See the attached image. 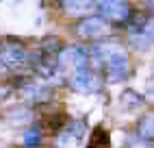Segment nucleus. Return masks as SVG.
Here are the masks:
<instances>
[{
    "instance_id": "1",
    "label": "nucleus",
    "mask_w": 154,
    "mask_h": 148,
    "mask_svg": "<svg viewBox=\"0 0 154 148\" xmlns=\"http://www.w3.org/2000/svg\"><path fill=\"white\" fill-rule=\"evenodd\" d=\"M30 61V52L22 46V41L20 39H13L9 37L7 44L0 46V63L5 66L7 72H17L28 66Z\"/></svg>"
},
{
    "instance_id": "2",
    "label": "nucleus",
    "mask_w": 154,
    "mask_h": 148,
    "mask_svg": "<svg viewBox=\"0 0 154 148\" xmlns=\"http://www.w3.org/2000/svg\"><path fill=\"white\" fill-rule=\"evenodd\" d=\"M96 11L102 15L109 24H128L132 18V7L128 0H96Z\"/></svg>"
},
{
    "instance_id": "3",
    "label": "nucleus",
    "mask_w": 154,
    "mask_h": 148,
    "mask_svg": "<svg viewBox=\"0 0 154 148\" xmlns=\"http://www.w3.org/2000/svg\"><path fill=\"white\" fill-rule=\"evenodd\" d=\"M59 68L61 70H83L89 68V59H91V48L85 46H65L59 52Z\"/></svg>"
},
{
    "instance_id": "4",
    "label": "nucleus",
    "mask_w": 154,
    "mask_h": 148,
    "mask_svg": "<svg viewBox=\"0 0 154 148\" xmlns=\"http://www.w3.org/2000/svg\"><path fill=\"white\" fill-rule=\"evenodd\" d=\"M109 31V22L102 15H87V18H80L76 26H74V33L85 39V41H94V39H100L104 37Z\"/></svg>"
},
{
    "instance_id": "5",
    "label": "nucleus",
    "mask_w": 154,
    "mask_h": 148,
    "mask_svg": "<svg viewBox=\"0 0 154 148\" xmlns=\"http://www.w3.org/2000/svg\"><path fill=\"white\" fill-rule=\"evenodd\" d=\"M102 70H104L106 74V81L109 83H122V81H126L130 76V57H128V52L122 48L119 52H115L104 66H102Z\"/></svg>"
},
{
    "instance_id": "6",
    "label": "nucleus",
    "mask_w": 154,
    "mask_h": 148,
    "mask_svg": "<svg viewBox=\"0 0 154 148\" xmlns=\"http://www.w3.org/2000/svg\"><path fill=\"white\" fill-rule=\"evenodd\" d=\"M67 85L80 94H96L102 87V79L91 68H83V70H76V72L69 74Z\"/></svg>"
},
{
    "instance_id": "7",
    "label": "nucleus",
    "mask_w": 154,
    "mask_h": 148,
    "mask_svg": "<svg viewBox=\"0 0 154 148\" xmlns=\"http://www.w3.org/2000/svg\"><path fill=\"white\" fill-rule=\"evenodd\" d=\"M87 133V122L85 120H69V124L57 135L54 148H74L83 142Z\"/></svg>"
},
{
    "instance_id": "8",
    "label": "nucleus",
    "mask_w": 154,
    "mask_h": 148,
    "mask_svg": "<svg viewBox=\"0 0 154 148\" xmlns=\"http://www.w3.org/2000/svg\"><path fill=\"white\" fill-rule=\"evenodd\" d=\"M59 9L67 18H87L96 9V0H59Z\"/></svg>"
},
{
    "instance_id": "9",
    "label": "nucleus",
    "mask_w": 154,
    "mask_h": 148,
    "mask_svg": "<svg viewBox=\"0 0 154 148\" xmlns=\"http://www.w3.org/2000/svg\"><path fill=\"white\" fill-rule=\"evenodd\" d=\"M22 94H24V100L28 105H46L54 96V92H52L50 85H39V83H30V85H26L22 89Z\"/></svg>"
},
{
    "instance_id": "10",
    "label": "nucleus",
    "mask_w": 154,
    "mask_h": 148,
    "mask_svg": "<svg viewBox=\"0 0 154 148\" xmlns=\"http://www.w3.org/2000/svg\"><path fill=\"white\" fill-rule=\"evenodd\" d=\"M5 120L11 126H24V124H33L35 113L28 105H20V107H13L5 113Z\"/></svg>"
},
{
    "instance_id": "11",
    "label": "nucleus",
    "mask_w": 154,
    "mask_h": 148,
    "mask_svg": "<svg viewBox=\"0 0 154 148\" xmlns=\"http://www.w3.org/2000/svg\"><path fill=\"white\" fill-rule=\"evenodd\" d=\"M44 144V126L42 124H28V129L24 131L22 146L24 148H42Z\"/></svg>"
},
{
    "instance_id": "12",
    "label": "nucleus",
    "mask_w": 154,
    "mask_h": 148,
    "mask_svg": "<svg viewBox=\"0 0 154 148\" xmlns=\"http://www.w3.org/2000/svg\"><path fill=\"white\" fill-rule=\"evenodd\" d=\"M87 148H111V133H109L102 124L94 126L91 133H89Z\"/></svg>"
},
{
    "instance_id": "13",
    "label": "nucleus",
    "mask_w": 154,
    "mask_h": 148,
    "mask_svg": "<svg viewBox=\"0 0 154 148\" xmlns=\"http://www.w3.org/2000/svg\"><path fill=\"white\" fill-rule=\"evenodd\" d=\"M137 135L146 142H154V111L146 113L137 122Z\"/></svg>"
},
{
    "instance_id": "14",
    "label": "nucleus",
    "mask_w": 154,
    "mask_h": 148,
    "mask_svg": "<svg viewBox=\"0 0 154 148\" xmlns=\"http://www.w3.org/2000/svg\"><path fill=\"white\" fill-rule=\"evenodd\" d=\"M69 124V118L63 113V111H57V113H50V115H46V120H44V126L48 131H52V133H61L65 129V126Z\"/></svg>"
},
{
    "instance_id": "15",
    "label": "nucleus",
    "mask_w": 154,
    "mask_h": 148,
    "mask_svg": "<svg viewBox=\"0 0 154 148\" xmlns=\"http://www.w3.org/2000/svg\"><path fill=\"white\" fill-rule=\"evenodd\" d=\"M143 102H146V98H143L139 92H135V89H124V92H122V96H119V105L126 111H132V109L141 107Z\"/></svg>"
},
{
    "instance_id": "16",
    "label": "nucleus",
    "mask_w": 154,
    "mask_h": 148,
    "mask_svg": "<svg viewBox=\"0 0 154 148\" xmlns=\"http://www.w3.org/2000/svg\"><path fill=\"white\" fill-rule=\"evenodd\" d=\"M63 41H61L57 35H48L42 39V44H39V50H44L46 55H52V57H59V52L63 50Z\"/></svg>"
},
{
    "instance_id": "17",
    "label": "nucleus",
    "mask_w": 154,
    "mask_h": 148,
    "mask_svg": "<svg viewBox=\"0 0 154 148\" xmlns=\"http://www.w3.org/2000/svg\"><path fill=\"white\" fill-rule=\"evenodd\" d=\"M128 41H130V46L135 48V50H139V52H148V50L154 46V41H152L146 33H143V31H139V33H130Z\"/></svg>"
},
{
    "instance_id": "18",
    "label": "nucleus",
    "mask_w": 154,
    "mask_h": 148,
    "mask_svg": "<svg viewBox=\"0 0 154 148\" xmlns=\"http://www.w3.org/2000/svg\"><path fill=\"white\" fill-rule=\"evenodd\" d=\"M143 33H146V35L154 41V15L146 18V24H143Z\"/></svg>"
},
{
    "instance_id": "19",
    "label": "nucleus",
    "mask_w": 154,
    "mask_h": 148,
    "mask_svg": "<svg viewBox=\"0 0 154 148\" xmlns=\"http://www.w3.org/2000/svg\"><path fill=\"white\" fill-rule=\"evenodd\" d=\"M11 92H13V87H9V85H0V102H5L9 96H11Z\"/></svg>"
},
{
    "instance_id": "20",
    "label": "nucleus",
    "mask_w": 154,
    "mask_h": 148,
    "mask_svg": "<svg viewBox=\"0 0 154 148\" xmlns=\"http://www.w3.org/2000/svg\"><path fill=\"white\" fill-rule=\"evenodd\" d=\"M143 2H146L148 7H152V9H154V0H143Z\"/></svg>"
}]
</instances>
